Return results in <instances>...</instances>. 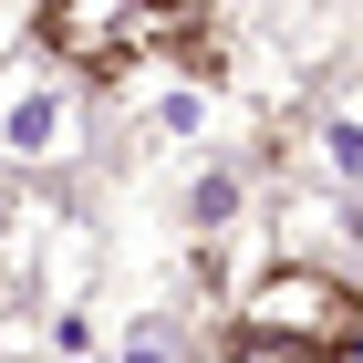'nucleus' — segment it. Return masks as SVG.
Returning a JSON list of instances; mask_svg holds the SVG:
<instances>
[{
    "label": "nucleus",
    "mask_w": 363,
    "mask_h": 363,
    "mask_svg": "<svg viewBox=\"0 0 363 363\" xmlns=\"http://www.w3.org/2000/svg\"><path fill=\"white\" fill-rule=\"evenodd\" d=\"M228 333H270V342H301V353H353L363 333V291L322 259H270V270L239 291Z\"/></svg>",
    "instance_id": "obj_2"
},
{
    "label": "nucleus",
    "mask_w": 363,
    "mask_h": 363,
    "mask_svg": "<svg viewBox=\"0 0 363 363\" xmlns=\"http://www.w3.org/2000/svg\"><path fill=\"white\" fill-rule=\"evenodd\" d=\"M322 177L353 187L363 177V135H353V84H322Z\"/></svg>",
    "instance_id": "obj_4"
},
{
    "label": "nucleus",
    "mask_w": 363,
    "mask_h": 363,
    "mask_svg": "<svg viewBox=\"0 0 363 363\" xmlns=\"http://www.w3.org/2000/svg\"><path fill=\"white\" fill-rule=\"evenodd\" d=\"M228 363H333V353H301V342H270V333H228Z\"/></svg>",
    "instance_id": "obj_6"
},
{
    "label": "nucleus",
    "mask_w": 363,
    "mask_h": 363,
    "mask_svg": "<svg viewBox=\"0 0 363 363\" xmlns=\"http://www.w3.org/2000/svg\"><path fill=\"white\" fill-rule=\"evenodd\" d=\"M73 145H84V84L52 73L42 52L0 62V156L11 167H62Z\"/></svg>",
    "instance_id": "obj_3"
},
{
    "label": "nucleus",
    "mask_w": 363,
    "mask_h": 363,
    "mask_svg": "<svg viewBox=\"0 0 363 363\" xmlns=\"http://www.w3.org/2000/svg\"><path fill=\"white\" fill-rule=\"evenodd\" d=\"M21 42L73 84H145V73L208 52L218 11L208 0H52V11H31Z\"/></svg>",
    "instance_id": "obj_1"
},
{
    "label": "nucleus",
    "mask_w": 363,
    "mask_h": 363,
    "mask_svg": "<svg viewBox=\"0 0 363 363\" xmlns=\"http://www.w3.org/2000/svg\"><path fill=\"white\" fill-rule=\"evenodd\" d=\"M333 363H353V353H333Z\"/></svg>",
    "instance_id": "obj_8"
},
{
    "label": "nucleus",
    "mask_w": 363,
    "mask_h": 363,
    "mask_svg": "<svg viewBox=\"0 0 363 363\" xmlns=\"http://www.w3.org/2000/svg\"><path fill=\"white\" fill-rule=\"evenodd\" d=\"M114 363H177V342H167V333H135V342H125Z\"/></svg>",
    "instance_id": "obj_7"
},
{
    "label": "nucleus",
    "mask_w": 363,
    "mask_h": 363,
    "mask_svg": "<svg viewBox=\"0 0 363 363\" xmlns=\"http://www.w3.org/2000/svg\"><path fill=\"white\" fill-rule=\"evenodd\" d=\"M187 218L197 228H228V218H239V167H208V177H197V187H187Z\"/></svg>",
    "instance_id": "obj_5"
}]
</instances>
